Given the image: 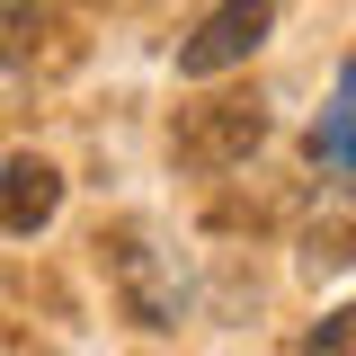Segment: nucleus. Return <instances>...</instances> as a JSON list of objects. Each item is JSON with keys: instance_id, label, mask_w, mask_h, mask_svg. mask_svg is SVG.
I'll return each instance as SVG.
<instances>
[{"instance_id": "nucleus-1", "label": "nucleus", "mask_w": 356, "mask_h": 356, "mask_svg": "<svg viewBox=\"0 0 356 356\" xmlns=\"http://www.w3.org/2000/svg\"><path fill=\"white\" fill-rule=\"evenodd\" d=\"M259 143H267V107L250 98V89L196 98V107L178 116V134H170L178 170H196V178H222V170H241V161H250Z\"/></svg>"}, {"instance_id": "nucleus-2", "label": "nucleus", "mask_w": 356, "mask_h": 356, "mask_svg": "<svg viewBox=\"0 0 356 356\" xmlns=\"http://www.w3.org/2000/svg\"><path fill=\"white\" fill-rule=\"evenodd\" d=\"M107 250V276H116V303H125V321H143V330H178L187 321V276H178V259L152 241V232H107L98 241Z\"/></svg>"}, {"instance_id": "nucleus-3", "label": "nucleus", "mask_w": 356, "mask_h": 356, "mask_svg": "<svg viewBox=\"0 0 356 356\" xmlns=\"http://www.w3.org/2000/svg\"><path fill=\"white\" fill-rule=\"evenodd\" d=\"M267 27H276V0H222V9H205V18L178 36V81H222V72H241L267 44Z\"/></svg>"}, {"instance_id": "nucleus-4", "label": "nucleus", "mask_w": 356, "mask_h": 356, "mask_svg": "<svg viewBox=\"0 0 356 356\" xmlns=\"http://www.w3.org/2000/svg\"><path fill=\"white\" fill-rule=\"evenodd\" d=\"M54 214H63V170L36 161V152H9L0 161V232L9 241H36Z\"/></svg>"}, {"instance_id": "nucleus-5", "label": "nucleus", "mask_w": 356, "mask_h": 356, "mask_svg": "<svg viewBox=\"0 0 356 356\" xmlns=\"http://www.w3.org/2000/svg\"><path fill=\"white\" fill-rule=\"evenodd\" d=\"M312 161L330 178H348L356 187V63L339 72V89H330V107H321V134H312Z\"/></svg>"}, {"instance_id": "nucleus-6", "label": "nucleus", "mask_w": 356, "mask_h": 356, "mask_svg": "<svg viewBox=\"0 0 356 356\" xmlns=\"http://www.w3.org/2000/svg\"><path fill=\"white\" fill-rule=\"evenodd\" d=\"M303 356H356V303H348V312H330V321L303 339Z\"/></svg>"}, {"instance_id": "nucleus-7", "label": "nucleus", "mask_w": 356, "mask_h": 356, "mask_svg": "<svg viewBox=\"0 0 356 356\" xmlns=\"http://www.w3.org/2000/svg\"><path fill=\"white\" fill-rule=\"evenodd\" d=\"M27 9H36V0H0V36H18V27H27Z\"/></svg>"}]
</instances>
